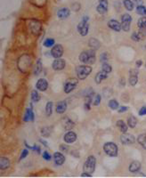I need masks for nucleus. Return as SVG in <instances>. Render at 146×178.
I'll list each match as a JSON object with an SVG mask.
<instances>
[{
    "mask_svg": "<svg viewBox=\"0 0 146 178\" xmlns=\"http://www.w3.org/2000/svg\"><path fill=\"white\" fill-rule=\"evenodd\" d=\"M79 61L83 64H87L91 65L94 64L96 61V54H95V50L94 49H89L83 51L79 54Z\"/></svg>",
    "mask_w": 146,
    "mask_h": 178,
    "instance_id": "nucleus-1",
    "label": "nucleus"
},
{
    "mask_svg": "<svg viewBox=\"0 0 146 178\" xmlns=\"http://www.w3.org/2000/svg\"><path fill=\"white\" fill-rule=\"evenodd\" d=\"M31 63H32L31 57L29 54H23L18 60V68L20 71H21L22 73H26L27 70L31 66Z\"/></svg>",
    "mask_w": 146,
    "mask_h": 178,
    "instance_id": "nucleus-2",
    "label": "nucleus"
},
{
    "mask_svg": "<svg viewBox=\"0 0 146 178\" xmlns=\"http://www.w3.org/2000/svg\"><path fill=\"white\" fill-rule=\"evenodd\" d=\"M92 72V68L91 66L87 65V64H84V65H79L76 68V74L79 79L80 80H84L86 79L90 73Z\"/></svg>",
    "mask_w": 146,
    "mask_h": 178,
    "instance_id": "nucleus-3",
    "label": "nucleus"
},
{
    "mask_svg": "<svg viewBox=\"0 0 146 178\" xmlns=\"http://www.w3.org/2000/svg\"><path fill=\"white\" fill-rule=\"evenodd\" d=\"M77 29H78V32L82 37H86L88 34V31H89V17L88 16L83 17L82 21L78 24Z\"/></svg>",
    "mask_w": 146,
    "mask_h": 178,
    "instance_id": "nucleus-4",
    "label": "nucleus"
},
{
    "mask_svg": "<svg viewBox=\"0 0 146 178\" xmlns=\"http://www.w3.org/2000/svg\"><path fill=\"white\" fill-rule=\"evenodd\" d=\"M95 167H96V158L93 155L88 156L83 167L84 172L93 174L95 170Z\"/></svg>",
    "mask_w": 146,
    "mask_h": 178,
    "instance_id": "nucleus-5",
    "label": "nucleus"
},
{
    "mask_svg": "<svg viewBox=\"0 0 146 178\" xmlns=\"http://www.w3.org/2000/svg\"><path fill=\"white\" fill-rule=\"evenodd\" d=\"M103 152H105L106 155L110 157H117L119 149L116 144L112 142H108V143H105L103 145Z\"/></svg>",
    "mask_w": 146,
    "mask_h": 178,
    "instance_id": "nucleus-6",
    "label": "nucleus"
},
{
    "mask_svg": "<svg viewBox=\"0 0 146 178\" xmlns=\"http://www.w3.org/2000/svg\"><path fill=\"white\" fill-rule=\"evenodd\" d=\"M79 84V78H68L63 86V91L65 94H70L78 86Z\"/></svg>",
    "mask_w": 146,
    "mask_h": 178,
    "instance_id": "nucleus-7",
    "label": "nucleus"
},
{
    "mask_svg": "<svg viewBox=\"0 0 146 178\" xmlns=\"http://www.w3.org/2000/svg\"><path fill=\"white\" fill-rule=\"evenodd\" d=\"M132 22V16L128 13H124L121 16V25L122 30L128 32L130 30V25Z\"/></svg>",
    "mask_w": 146,
    "mask_h": 178,
    "instance_id": "nucleus-8",
    "label": "nucleus"
},
{
    "mask_svg": "<svg viewBox=\"0 0 146 178\" xmlns=\"http://www.w3.org/2000/svg\"><path fill=\"white\" fill-rule=\"evenodd\" d=\"M120 142H121V144H124V145L133 144L136 142V137H135L133 135L124 133V134L121 135V136H120Z\"/></svg>",
    "mask_w": 146,
    "mask_h": 178,
    "instance_id": "nucleus-9",
    "label": "nucleus"
},
{
    "mask_svg": "<svg viewBox=\"0 0 146 178\" xmlns=\"http://www.w3.org/2000/svg\"><path fill=\"white\" fill-rule=\"evenodd\" d=\"M62 54H63V47H62V45L57 44V45L53 46V48L51 50V55L54 58H55V59L61 58L62 56Z\"/></svg>",
    "mask_w": 146,
    "mask_h": 178,
    "instance_id": "nucleus-10",
    "label": "nucleus"
},
{
    "mask_svg": "<svg viewBox=\"0 0 146 178\" xmlns=\"http://www.w3.org/2000/svg\"><path fill=\"white\" fill-rule=\"evenodd\" d=\"M138 70L137 69H132L129 70V85L134 86L137 84L138 82Z\"/></svg>",
    "mask_w": 146,
    "mask_h": 178,
    "instance_id": "nucleus-11",
    "label": "nucleus"
},
{
    "mask_svg": "<svg viewBox=\"0 0 146 178\" xmlns=\"http://www.w3.org/2000/svg\"><path fill=\"white\" fill-rule=\"evenodd\" d=\"M66 66V62L63 59H61V58H57L55 59L54 62H53V64H52V68L56 70V71H60V70H62Z\"/></svg>",
    "mask_w": 146,
    "mask_h": 178,
    "instance_id": "nucleus-12",
    "label": "nucleus"
},
{
    "mask_svg": "<svg viewBox=\"0 0 146 178\" xmlns=\"http://www.w3.org/2000/svg\"><path fill=\"white\" fill-rule=\"evenodd\" d=\"M63 140L66 144H73L77 141V135H76V133H74L72 131H69L64 135Z\"/></svg>",
    "mask_w": 146,
    "mask_h": 178,
    "instance_id": "nucleus-13",
    "label": "nucleus"
},
{
    "mask_svg": "<svg viewBox=\"0 0 146 178\" xmlns=\"http://www.w3.org/2000/svg\"><path fill=\"white\" fill-rule=\"evenodd\" d=\"M108 26H109L110 29H112V30L117 31V32H120L122 29L121 23L117 20H110L108 21Z\"/></svg>",
    "mask_w": 146,
    "mask_h": 178,
    "instance_id": "nucleus-14",
    "label": "nucleus"
},
{
    "mask_svg": "<svg viewBox=\"0 0 146 178\" xmlns=\"http://www.w3.org/2000/svg\"><path fill=\"white\" fill-rule=\"evenodd\" d=\"M36 88L38 91L41 92H45L46 91V89L48 88V82L46 81V79L45 78H39L36 84Z\"/></svg>",
    "mask_w": 146,
    "mask_h": 178,
    "instance_id": "nucleus-15",
    "label": "nucleus"
},
{
    "mask_svg": "<svg viewBox=\"0 0 146 178\" xmlns=\"http://www.w3.org/2000/svg\"><path fill=\"white\" fill-rule=\"evenodd\" d=\"M70 15V10L67 7H62L58 10L57 12V16L61 20H65Z\"/></svg>",
    "mask_w": 146,
    "mask_h": 178,
    "instance_id": "nucleus-16",
    "label": "nucleus"
},
{
    "mask_svg": "<svg viewBox=\"0 0 146 178\" xmlns=\"http://www.w3.org/2000/svg\"><path fill=\"white\" fill-rule=\"evenodd\" d=\"M67 103L66 101H60L57 103L56 106H55V111L58 113V114H63L66 110H67Z\"/></svg>",
    "mask_w": 146,
    "mask_h": 178,
    "instance_id": "nucleus-17",
    "label": "nucleus"
},
{
    "mask_svg": "<svg viewBox=\"0 0 146 178\" xmlns=\"http://www.w3.org/2000/svg\"><path fill=\"white\" fill-rule=\"evenodd\" d=\"M54 160L55 165L62 166L65 162V157L61 152H54Z\"/></svg>",
    "mask_w": 146,
    "mask_h": 178,
    "instance_id": "nucleus-18",
    "label": "nucleus"
},
{
    "mask_svg": "<svg viewBox=\"0 0 146 178\" xmlns=\"http://www.w3.org/2000/svg\"><path fill=\"white\" fill-rule=\"evenodd\" d=\"M35 119V115L31 108H27L24 117H23V121L24 122H29V121H34Z\"/></svg>",
    "mask_w": 146,
    "mask_h": 178,
    "instance_id": "nucleus-19",
    "label": "nucleus"
},
{
    "mask_svg": "<svg viewBox=\"0 0 146 178\" xmlns=\"http://www.w3.org/2000/svg\"><path fill=\"white\" fill-rule=\"evenodd\" d=\"M108 74H109V73L103 71V70H102L101 71L97 72L96 75H95V83H96L97 85L101 84L103 80H104V79H106V78H108Z\"/></svg>",
    "mask_w": 146,
    "mask_h": 178,
    "instance_id": "nucleus-20",
    "label": "nucleus"
},
{
    "mask_svg": "<svg viewBox=\"0 0 146 178\" xmlns=\"http://www.w3.org/2000/svg\"><path fill=\"white\" fill-rule=\"evenodd\" d=\"M29 28H30V30L33 34H38L39 31L41 30V24L37 21H33L30 23Z\"/></svg>",
    "mask_w": 146,
    "mask_h": 178,
    "instance_id": "nucleus-21",
    "label": "nucleus"
},
{
    "mask_svg": "<svg viewBox=\"0 0 146 178\" xmlns=\"http://www.w3.org/2000/svg\"><path fill=\"white\" fill-rule=\"evenodd\" d=\"M62 123H63V127H64L66 130H70V129L73 128L74 126H75L74 122H73L70 119H69L68 117H64V118L62 119Z\"/></svg>",
    "mask_w": 146,
    "mask_h": 178,
    "instance_id": "nucleus-22",
    "label": "nucleus"
},
{
    "mask_svg": "<svg viewBox=\"0 0 146 178\" xmlns=\"http://www.w3.org/2000/svg\"><path fill=\"white\" fill-rule=\"evenodd\" d=\"M88 45L90 46L91 49H94V50L96 51L97 49L100 48L101 43L98 41V39H96V38H95V37H92V38H90L89 41H88Z\"/></svg>",
    "mask_w": 146,
    "mask_h": 178,
    "instance_id": "nucleus-23",
    "label": "nucleus"
},
{
    "mask_svg": "<svg viewBox=\"0 0 146 178\" xmlns=\"http://www.w3.org/2000/svg\"><path fill=\"white\" fill-rule=\"evenodd\" d=\"M140 169H141V163L139 161L135 160L129 165V171L131 173H137L139 172Z\"/></svg>",
    "mask_w": 146,
    "mask_h": 178,
    "instance_id": "nucleus-24",
    "label": "nucleus"
},
{
    "mask_svg": "<svg viewBox=\"0 0 146 178\" xmlns=\"http://www.w3.org/2000/svg\"><path fill=\"white\" fill-rule=\"evenodd\" d=\"M116 125L118 127V128L120 129V131L124 134V133H127L128 132V125H127L123 120L120 119L116 122Z\"/></svg>",
    "mask_w": 146,
    "mask_h": 178,
    "instance_id": "nucleus-25",
    "label": "nucleus"
},
{
    "mask_svg": "<svg viewBox=\"0 0 146 178\" xmlns=\"http://www.w3.org/2000/svg\"><path fill=\"white\" fill-rule=\"evenodd\" d=\"M9 167H10L9 159H7L5 157H1L0 158V169L4 170V169H7Z\"/></svg>",
    "mask_w": 146,
    "mask_h": 178,
    "instance_id": "nucleus-26",
    "label": "nucleus"
},
{
    "mask_svg": "<svg viewBox=\"0 0 146 178\" xmlns=\"http://www.w3.org/2000/svg\"><path fill=\"white\" fill-rule=\"evenodd\" d=\"M52 129L53 127H42L41 130H40V133H41V136L43 137H49L52 134Z\"/></svg>",
    "mask_w": 146,
    "mask_h": 178,
    "instance_id": "nucleus-27",
    "label": "nucleus"
},
{
    "mask_svg": "<svg viewBox=\"0 0 146 178\" xmlns=\"http://www.w3.org/2000/svg\"><path fill=\"white\" fill-rule=\"evenodd\" d=\"M43 70V65H42V62H41V60L38 59L37 61V63H36V66H35V70H34V75L35 76H38L41 71Z\"/></svg>",
    "mask_w": 146,
    "mask_h": 178,
    "instance_id": "nucleus-28",
    "label": "nucleus"
},
{
    "mask_svg": "<svg viewBox=\"0 0 146 178\" xmlns=\"http://www.w3.org/2000/svg\"><path fill=\"white\" fill-rule=\"evenodd\" d=\"M123 4L128 11H133L135 8V3L133 2V0H124Z\"/></svg>",
    "mask_w": 146,
    "mask_h": 178,
    "instance_id": "nucleus-29",
    "label": "nucleus"
},
{
    "mask_svg": "<svg viewBox=\"0 0 146 178\" xmlns=\"http://www.w3.org/2000/svg\"><path fill=\"white\" fill-rule=\"evenodd\" d=\"M53 107H54V103L53 102H47L45 105V114L47 117H50L53 114Z\"/></svg>",
    "mask_w": 146,
    "mask_h": 178,
    "instance_id": "nucleus-30",
    "label": "nucleus"
},
{
    "mask_svg": "<svg viewBox=\"0 0 146 178\" xmlns=\"http://www.w3.org/2000/svg\"><path fill=\"white\" fill-rule=\"evenodd\" d=\"M96 11L100 14H105L108 12V6L104 5V4H99L96 6Z\"/></svg>",
    "mask_w": 146,
    "mask_h": 178,
    "instance_id": "nucleus-31",
    "label": "nucleus"
},
{
    "mask_svg": "<svg viewBox=\"0 0 146 178\" xmlns=\"http://www.w3.org/2000/svg\"><path fill=\"white\" fill-rule=\"evenodd\" d=\"M137 124V119L134 116H130L128 119V125L130 128H135Z\"/></svg>",
    "mask_w": 146,
    "mask_h": 178,
    "instance_id": "nucleus-32",
    "label": "nucleus"
},
{
    "mask_svg": "<svg viewBox=\"0 0 146 178\" xmlns=\"http://www.w3.org/2000/svg\"><path fill=\"white\" fill-rule=\"evenodd\" d=\"M108 105H109V107H110L112 111L118 110V109L120 108V104H119L118 101L115 100V99H112V100H110Z\"/></svg>",
    "mask_w": 146,
    "mask_h": 178,
    "instance_id": "nucleus-33",
    "label": "nucleus"
},
{
    "mask_svg": "<svg viewBox=\"0 0 146 178\" xmlns=\"http://www.w3.org/2000/svg\"><path fill=\"white\" fill-rule=\"evenodd\" d=\"M137 142L145 150H146V135H140L137 137Z\"/></svg>",
    "mask_w": 146,
    "mask_h": 178,
    "instance_id": "nucleus-34",
    "label": "nucleus"
},
{
    "mask_svg": "<svg viewBox=\"0 0 146 178\" xmlns=\"http://www.w3.org/2000/svg\"><path fill=\"white\" fill-rule=\"evenodd\" d=\"M31 100H32L33 103H37V102H39V100H40V94H39V93L37 92V90H33V91L31 92Z\"/></svg>",
    "mask_w": 146,
    "mask_h": 178,
    "instance_id": "nucleus-35",
    "label": "nucleus"
},
{
    "mask_svg": "<svg viewBox=\"0 0 146 178\" xmlns=\"http://www.w3.org/2000/svg\"><path fill=\"white\" fill-rule=\"evenodd\" d=\"M136 12L139 14V15H142V16H145L146 15V7L144 4H141V5H137L136 6Z\"/></svg>",
    "mask_w": 146,
    "mask_h": 178,
    "instance_id": "nucleus-36",
    "label": "nucleus"
},
{
    "mask_svg": "<svg viewBox=\"0 0 146 178\" xmlns=\"http://www.w3.org/2000/svg\"><path fill=\"white\" fill-rule=\"evenodd\" d=\"M92 103H93V97H87L86 98V102H85V104H84V108H85L86 111H90Z\"/></svg>",
    "mask_w": 146,
    "mask_h": 178,
    "instance_id": "nucleus-37",
    "label": "nucleus"
},
{
    "mask_svg": "<svg viewBox=\"0 0 146 178\" xmlns=\"http://www.w3.org/2000/svg\"><path fill=\"white\" fill-rule=\"evenodd\" d=\"M54 43H55V41H54V38H46L44 41V46L47 47V48L48 47H52V46L54 45Z\"/></svg>",
    "mask_w": 146,
    "mask_h": 178,
    "instance_id": "nucleus-38",
    "label": "nucleus"
},
{
    "mask_svg": "<svg viewBox=\"0 0 146 178\" xmlns=\"http://www.w3.org/2000/svg\"><path fill=\"white\" fill-rule=\"evenodd\" d=\"M102 70H103V71L107 72V73H110V72H112V66H111L108 62H103V65H102Z\"/></svg>",
    "mask_w": 146,
    "mask_h": 178,
    "instance_id": "nucleus-39",
    "label": "nucleus"
},
{
    "mask_svg": "<svg viewBox=\"0 0 146 178\" xmlns=\"http://www.w3.org/2000/svg\"><path fill=\"white\" fill-rule=\"evenodd\" d=\"M143 37H141L140 33L139 32H134L132 35H131V39L135 42H139Z\"/></svg>",
    "mask_w": 146,
    "mask_h": 178,
    "instance_id": "nucleus-40",
    "label": "nucleus"
},
{
    "mask_svg": "<svg viewBox=\"0 0 146 178\" xmlns=\"http://www.w3.org/2000/svg\"><path fill=\"white\" fill-rule=\"evenodd\" d=\"M109 58H110L109 53L104 52V53H101V55H100V62H101L102 63H103V62H107L108 60H109Z\"/></svg>",
    "mask_w": 146,
    "mask_h": 178,
    "instance_id": "nucleus-41",
    "label": "nucleus"
},
{
    "mask_svg": "<svg viewBox=\"0 0 146 178\" xmlns=\"http://www.w3.org/2000/svg\"><path fill=\"white\" fill-rule=\"evenodd\" d=\"M137 25L139 28H146V17H142L138 20Z\"/></svg>",
    "mask_w": 146,
    "mask_h": 178,
    "instance_id": "nucleus-42",
    "label": "nucleus"
},
{
    "mask_svg": "<svg viewBox=\"0 0 146 178\" xmlns=\"http://www.w3.org/2000/svg\"><path fill=\"white\" fill-rule=\"evenodd\" d=\"M101 101H102V95L99 94H96L95 96V100H94V105L95 106H98L100 103H101Z\"/></svg>",
    "mask_w": 146,
    "mask_h": 178,
    "instance_id": "nucleus-43",
    "label": "nucleus"
},
{
    "mask_svg": "<svg viewBox=\"0 0 146 178\" xmlns=\"http://www.w3.org/2000/svg\"><path fill=\"white\" fill-rule=\"evenodd\" d=\"M42 157H43V159H44L45 160H46V161H49V160H51V159H52V156H51L50 153H48L47 152H44L43 154H42Z\"/></svg>",
    "mask_w": 146,
    "mask_h": 178,
    "instance_id": "nucleus-44",
    "label": "nucleus"
},
{
    "mask_svg": "<svg viewBox=\"0 0 146 178\" xmlns=\"http://www.w3.org/2000/svg\"><path fill=\"white\" fill-rule=\"evenodd\" d=\"M60 151H61L62 152L66 153V152H68V151H69V146H68L67 144H61V145H60Z\"/></svg>",
    "mask_w": 146,
    "mask_h": 178,
    "instance_id": "nucleus-45",
    "label": "nucleus"
},
{
    "mask_svg": "<svg viewBox=\"0 0 146 178\" xmlns=\"http://www.w3.org/2000/svg\"><path fill=\"white\" fill-rule=\"evenodd\" d=\"M28 155H29V151H28L27 149H24V150L21 152V156H20V160L25 159Z\"/></svg>",
    "mask_w": 146,
    "mask_h": 178,
    "instance_id": "nucleus-46",
    "label": "nucleus"
},
{
    "mask_svg": "<svg viewBox=\"0 0 146 178\" xmlns=\"http://www.w3.org/2000/svg\"><path fill=\"white\" fill-rule=\"evenodd\" d=\"M71 9H72L73 11H75V12H78V11L80 9V4H79V3H74V4H72Z\"/></svg>",
    "mask_w": 146,
    "mask_h": 178,
    "instance_id": "nucleus-47",
    "label": "nucleus"
},
{
    "mask_svg": "<svg viewBox=\"0 0 146 178\" xmlns=\"http://www.w3.org/2000/svg\"><path fill=\"white\" fill-rule=\"evenodd\" d=\"M31 151H33V152H36L37 154H40V153H41V149H40V146H38V145H34V146H31Z\"/></svg>",
    "mask_w": 146,
    "mask_h": 178,
    "instance_id": "nucleus-48",
    "label": "nucleus"
},
{
    "mask_svg": "<svg viewBox=\"0 0 146 178\" xmlns=\"http://www.w3.org/2000/svg\"><path fill=\"white\" fill-rule=\"evenodd\" d=\"M138 114H139V116H145V115H146V105L145 106H143V107L139 110Z\"/></svg>",
    "mask_w": 146,
    "mask_h": 178,
    "instance_id": "nucleus-49",
    "label": "nucleus"
},
{
    "mask_svg": "<svg viewBox=\"0 0 146 178\" xmlns=\"http://www.w3.org/2000/svg\"><path fill=\"white\" fill-rule=\"evenodd\" d=\"M141 35L142 37H146V28H139V31H138Z\"/></svg>",
    "mask_w": 146,
    "mask_h": 178,
    "instance_id": "nucleus-50",
    "label": "nucleus"
},
{
    "mask_svg": "<svg viewBox=\"0 0 146 178\" xmlns=\"http://www.w3.org/2000/svg\"><path fill=\"white\" fill-rule=\"evenodd\" d=\"M118 110H119V111H118L119 113H124V112H126V111L128 110V107H127V106H121V107H120Z\"/></svg>",
    "mask_w": 146,
    "mask_h": 178,
    "instance_id": "nucleus-51",
    "label": "nucleus"
},
{
    "mask_svg": "<svg viewBox=\"0 0 146 178\" xmlns=\"http://www.w3.org/2000/svg\"><path fill=\"white\" fill-rule=\"evenodd\" d=\"M81 177H92V174L87 173V172H83L81 174Z\"/></svg>",
    "mask_w": 146,
    "mask_h": 178,
    "instance_id": "nucleus-52",
    "label": "nucleus"
},
{
    "mask_svg": "<svg viewBox=\"0 0 146 178\" xmlns=\"http://www.w3.org/2000/svg\"><path fill=\"white\" fill-rule=\"evenodd\" d=\"M133 2L136 4V5H141L144 4V1L143 0H133Z\"/></svg>",
    "mask_w": 146,
    "mask_h": 178,
    "instance_id": "nucleus-53",
    "label": "nucleus"
},
{
    "mask_svg": "<svg viewBox=\"0 0 146 178\" xmlns=\"http://www.w3.org/2000/svg\"><path fill=\"white\" fill-rule=\"evenodd\" d=\"M108 2H109V0H99V4H104L106 6H108Z\"/></svg>",
    "mask_w": 146,
    "mask_h": 178,
    "instance_id": "nucleus-54",
    "label": "nucleus"
},
{
    "mask_svg": "<svg viewBox=\"0 0 146 178\" xmlns=\"http://www.w3.org/2000/svg\"><path fill=\"white\" fill-rule=\"evenodd\" d=\"M136 67H137V68H140V67L143 65V62H142L141 60H138V61H136Z\"/></svg>",
    "mask_w": 146,
    "mask_h": 178,
    "instance_id": "nucleus-55",
    "label": "nucleus"
},
{
    "mask_svg": "<svg viewBox=\"0 0 146 178\" xmlns=\"http://www.w3.org/2000/svg\"><path fill=\"white\" fill-rule=\"evenodd\" d=\"M39 142H40V143H41V144H43L45 147H48V144H47V143H46L45 140H42V139H40V140H39Z\"/></svg>",
    "mask_w": 146,
    "mask_h": 178,
    "instance_id": "nucleus-56",
    "label": "nucleus"
},
{
    "mask_svg": "<svg viewBox=\"0 0 146 178\" xmlns=\"http://www.w3.org/2000/svg\"><path fill=\"white\" fill-rule=\"evenodd\" d=\"M145 66H146V63H145Z\"/></svg>",
    "mask_w": 146,
    "mask_h": 178,
    "instance_id": "nucleus-57",
    "label": "nucleus"
}]
</instances>
